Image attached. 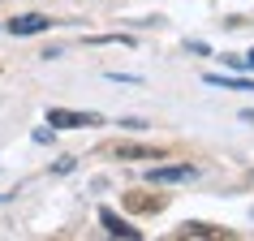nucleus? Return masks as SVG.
Wrapping results in <instances>:
<instances>
[{"label": "nucleus", "instance_id": "obj_1", "mask_svg": "<svg viewBox=\"0 0 254 241\" xmlns=\"http://www.w3.org/2000/svg\"><path fill=\"white\" fill-rule=\"evenodd\" d=\"M48 125L56 129H91V125H104L99 112H73V108H48Z\"/></svg>", "mask_w": 254, "mask_h": 241}, {"label": "nucleus", "instance_id": "obj_2", "mask_svg": "<svg viewBox=\"0 0 254 241\" xmlns=\"http://www.w3.org/2000/svg\"><path fill=\"white\" fill-rule=\"evenodd\" d=\"M194 177H198L194 164H164V168H151L147 181L151 185H181V181H194Z\"/></svg>", "mask_w": 254, "mask_h": 241}, {"label": "nucleus", "instance_id": "obj_3", "mask_svg": "<svg viewBox=\"0 0 254 241\" xmlns=\"http://www.w3.org/2000/svg\"><path fill=\"white\" fill-rule=\"evenodd\" d=\"M99 224L108 228V237H125V241H138V237H142V233H138L129 220H121V215H117V211H108V207L99 211Z\"/></svg>", "mask_w": 254, "mask_h": 241}, {"label": "nucleus", "instance_id": "obj_4", "mask_svg": "<svg viewBox=\"0 0 254 241\" xmlns=\"http://www.w3.org/2000/svg\"><path fill=\"white\" fill-rule=\"evenodd\" d=\"M48 26H52V17H43V13H22V17H13V22H9V35H17V39H22V35H43Z\"/></svg>", "mask_w": 254, "mask_h": 241}, {"label": "nucleus", "instance_id": "obj_5", "mask_svg": "<svg viewBox=\"0 0 254 241\" xmlns=\"http://www.w3.org/2000/svg\"><path fill=\"white\" fill-rule=\"evenodd\" d=\"M177 237H228V228L202 224V220H186V224L177 228Z\"/></svg>", "mask_w": 254, "mask_h": 241}, {"label": "nucleus", "instance_id": "obj_6", "mask_svg": "<svg viewBox=\"0 0 254 241\" xmlns=\"http://www.w3.org/2000/svg\"><path fill=\"white\" fill-rule=\"evenodd\" d=\"M207 86H224V91H254V78H233V73H207Z\"/></svg>", "mask_w": 254, "mask_h": 241}, {"label": "nucleus", "instance_id": "obj_7", "mask_svg": "<svg viewBox=\"0 0 254 241\" xmlns=\"http://www.w3.org/2000/svg\"><path fill=\"white\" fill-rule=\"evenodd\" d=\"M112 155H117V160H164V151H155V147H129V142L112 147Z\"/></svg>", "mask_w": 254, "mask_h": 241}, {"label": "nucleus", "instance_id": "obj_8", "mask_svg": "<svg viewBox=\"0 0 254 241\" xmlns=\"http://www.w3.org/2000/svg\"><path fill=\"white\" fill-rule=\"evenodd\" d=\"M125 207H129V211H164V198H160V194L151 198V194L134 189V194H125Z\"/></svg>", "mask_w": 254, "mask_h": 241}, {"label": "nucleus", "instance_id": "obj_9", "mask_svg": "<svg viewBox=\"0 0 254 241\" xmlns=\"http://www.w3.org/2000/svg\"><path fill=\"white\" fill-rule=\"evenodd\" d=\"M241 65H246V69H254V48H250L246 56H241Z\"/></svg>", "mask_w": 254, "mask_h": 241}, {"label": "nucleus", "instance_id": "obj_10", "mask_svg": "<svg viewBox=\"0 0 254 241\" xmlns=\"http://www.w3.org/2000/svg\"><path fill=\"white\" fill-rule=\"evenodd\" d=\"M241 120H250V125H254V108H246V112H241Z\"/></svg>", "mask_w": 254, "mask_h": 241}]
</instances>
